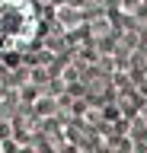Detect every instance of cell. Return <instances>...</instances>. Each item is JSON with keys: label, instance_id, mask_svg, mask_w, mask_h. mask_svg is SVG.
Segmentation results:
<instances>
[{"label": "cell", "instance_id": "3", "mask_svg": "<svg viewBox=\"0 0 147 153\" xmlns=\"http://www.w3.org/2000/svg\"><path fill=\"white\" fill-rule=\"evenodd\" d=\"M90 29H93V35H96V38L109 35V19H106V16H99V19H93V22H90Z\"/></svg>", "mask_w": 147, "mask_h": 153}, {"label": "cell", "instance_id": "1", "mask_svg": "<svg viewBox=\"0 0 147 153\" xmlns=\"http://www.w3.org/2000/svg\"><path fill=\"white\" fill-rule=\"evenodd\" d=\"M39 10L32 0H0V54H16L39 38Z\"/></svg>", "mask_w": 147, "mask_h": 153}, {"label": "cell", "instance_id": "2", "mask_svg": "<svg viewBox=\"0 0 147 153\" xmlns=\"http://www.w3.org/2000/svg\"><path fill=\"white\" fill-rule=\"evenodd\" d=\"M54 19H58V26L64 29V32H74V29H80L87 22V13H83V7H77V3H58Z\"/></svg>", "mask_w": 147, "mask_h": 153}, {"label": "cell", "instance_id": "4", "mask_svg": "<svg viewBox=\"0 0 147 153\" xmlns=\"http://www.w3.org/2000/svg\"><path fill=\"white\" fill-rule=\"evenodd\" d=\"M141 118H147V112H141Z\"/></svg>", "mask_w": 147, "mask_h": 153}]
</instances>
